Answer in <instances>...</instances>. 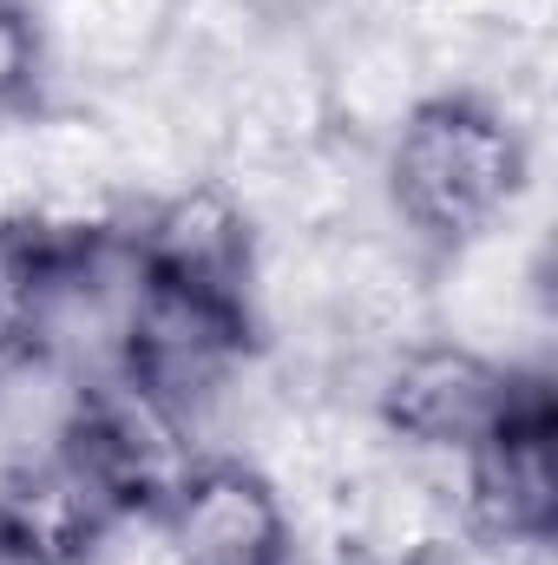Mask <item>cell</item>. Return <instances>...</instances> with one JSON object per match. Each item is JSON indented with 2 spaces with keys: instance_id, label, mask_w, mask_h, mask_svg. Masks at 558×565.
<instances>
[{
  "instance_id": "cell-1",
  "label": "cell",
  "mask_w": 558,
  "mask_h": 565,
  "mask_svg": "<svg viewBox=\"0 0 558 565\" xmlns=\"http://www.w3.org/2000/svg\"><path fill=\"white\" fill-rule=\"evenodd\" d=\"M533 191V139L480 79L427 86L382 139V204L427 264L500 237Z\"/></svg>"
},
{
  "instance_id": "cell-2",
  "label": "cell",
  "mask_w": 558,
  "mask_h": 565,
  "mask_svg": "<svg viewBox=\"0 0 558 565\" xmlns=\"http://www.w3.org/2000/svg\"><path fill=\"white\" fill-rule=\"evenodd\" d=\"M533 375H539L533 362H513V355H493L447 329H427L375 362L368 422L401 454L460 460L466 447H480L506 422V408L519 402V388Z\"/></svg>"
},
{
  "instance_id": "cell-3",
  "label": "cell",
  "mask_w": 558,
  "mask_h": 565,
  "mask_svg": "<svg viewBox=\"0 0 558 565\" xmlns=\"http://www.w3.org/2000/svg\"><path fill=\"white\" fill-rule=\"evenodd\" d=\"M151 526L178 565H296V513L244 447H204Z\"/></svg>"
},
{
  "instance_id": "cell-4",
  "label": "cell",
  "mask_w": 558,
  "mask_h": 565,
  "mask_svg": "<svg viewBox=\"0 0 558 565\" xmlns=\"http://www.w3.org/2000/svg\"><path fill=\"white\" fill-rule=\"evenodd\" d=\"M552 375L539 369L506 422L493 427L480 447L453 460L460 473V526L480 546H546L558 533V467H552Z\"/></svg>"
},
{
  "instance_id": "cell-5",
  "label": "cell",
  "mask_w": 558,
  "mask_h": 565,
  "mask_svg": "<svg viewBox=\"0 0 558 565\" xmlns=\"http://www.w3.org/2000/svg\"><path fill=\"white\" fill-rule=\"evenodd\" d=\"M40 7H46L60 86L73 73L93 93H119V86L151 79V66L171 53L191 0H40Z\"/></svg>"
},
{
  "instance_id": "cell-6",
  "label": "cell",
  "mask_w": 558,
  "mask_h": 565,
  "mask_svg": "<svg viewBox=\"0 0 558 565\" xmlns=\"http://www.w3.org/2000/svg\"><path fill=\"white\" fill-rule=\"evenodd\" d=\"M60 99H73V93L60 86L46 7L40 0H0V126L33 119Z\"/></svg>"
},
{
  "instance_id": "cell-7",
  "label": "cell",
  "mask_w": 558,
  "mask_h": 565,
  "mask_svg": "<svg viewBox=\"0 0 558 565\" xmlns=\"http://www.w3.org/2000/svg\"><path fill=\"white\" fill-rule=\"evenodd\" d=\"M33 362H40V335H33V316H26L20 289L0 277V388H7L20 369H33Z\"/></svg>"
}]
</instances>
